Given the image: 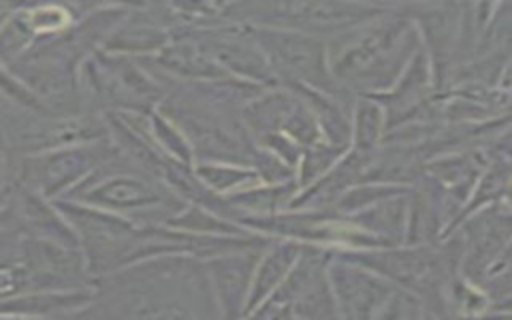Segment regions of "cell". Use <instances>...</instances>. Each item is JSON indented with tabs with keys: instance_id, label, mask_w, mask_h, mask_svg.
I'll list each match as a JSON object with an SVG mask.
<instances>
[{
	"instance_id": "cell-3",
	"label": "cell",
	"mask_w": 512,
	"mask_h": 320,
	"mask_svg": "<svg viewBox=\"0 0 512 320\" xmlns=\"http://www.w3.org/2000/svg\"><path fill=\"white\" fill-rule=\"evenodd\" d=\"M12 10L18 12L20 20L30 30L34 40L56 36L74 24V12L60 0H44Z\"/></svg>"
},
{
	"instance_id": "cell-8",
	"label": "cell",
	"mask_w": 512,
	"mask_h": 320,
	"mask_svg": "<svg viewBox=\"0 0 512 320\" xmlns=\"http://www.w3.org/2000/svg\"><path fill=\"white\" fill-rule=\"evenodd\" d=\"M4 10H10V8H8V6H6V4H4V2H2V0H0V14H2V12H4Z\"/></svg>"
},
{
	"instance_id": "cell-2",
	"label": "cell",
	"mask_w": 512,
	"mask_h": 320,
	"mask_svg": "<svg viewBox=\"0 0 512 320\" xmlns=\"http://www.w3.org/2000/svg\"><path fill=\"white\" fill-rule=\"evenodd\" d=\"M84 296L66 290H32L0 300V318H40L56 316L68 308L80 306Z\"/></svg>"
},
{
	"instance_id": "cell-7",
	"label": "cell",
	"mask_w": 512,
	"mask_h": 320,
	"mask_svg": "<svg viewBox=\"0 0 512 320\" xmlns=\"http://www.w3.org/2000/svg\"><path fill=\"white\" fill-rule=\"evenodd\" d=\"M10 104H6L2 98H0V134H2V126H4V116H6V110H8Z\"/></svg>"
},
{
	"instance_id": "cell-1",
	"label": "cell",
	"mask_w": 512,
	"mask_h": 320,
	"mask_svg": "<svg viewBox=\"0 0 512 320\" xmlns=\"http://www.w3.org/2000/svg\"><path fill=\"white\" fill-rule=\"evenodd\" d=\"M282 18L314 28L342 26L362 20L370 14L368 8L358 4H346L342 0H280Z\"/></svg>"
},
{
	"instance_id": "cell-5",
	"label": "cell",
	"mask_w": 512,
	"mask_h": 320,
	"mask_svg": "<svg viewBox=\"0 0 512 320\" xmlns=\"http://www.w3.org/2000/svg\"><path fill=\"white\" fill-rule=\"evenodd\" d=\"M18 154L10 150V146L0 136V190L10 188L16 184V168H18Z\"/></svg>"
},
{
	"instance_id": "cell-6",
	"label": "cell",
	"mask_w": 512,
	"mask_h": 320,
	"mask_svg": "<svg viewBox=\"0 0 512 320\" xmlns=\"http://www.w3.org/2000/svg\"><path fill=\"white\" fill-rule=\"evenodd\" d=\"M62 4H66L72 12H90L102 6H110V4H124V2H134V0H60Z\"/></svg>"
},
{
	"instance_id": "cell-4",
	"label": "cell",
	"mask_w": 512,
	"mask_h": 320,
	"mask_svg": "<svg viewBox=\"0 0 512 320\" xmlns=\"http://www.w3.org/2000/svg\"><path fill=\"white\" fill-rule=\"evenodd\" d=\"M274 52L302 76L318 78L322 76V46L310 38H300L292 34H272L270 36Z\"/></svg>"
}]
</instances>
